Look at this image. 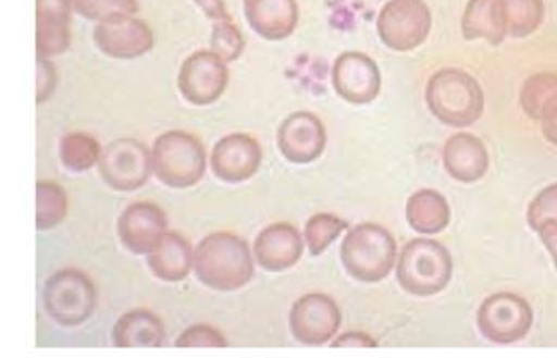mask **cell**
I'll return each instance as SVG.
<instances>
[{
    "label": "cell",
    "mask_w": 557,
    "mask_h": 358,
    "mask_svg": "<svg viewBox=\"0 0 557 358\" xmlns=\"http://www.w3.org/2000/svg\"><path fill=\"white\" fill-rule=\"evenodd\" d=\"M195 272L209 289L234 293L255 279L253 252L239 235L210 234L195 249Z\"/></svg>",
    "instance_id": "6da1fadb"
},
{
    "label": "cell",
    "mask_w": 557,
    "mask_h": 358,
    "mask_svg": "<svg viewBox=\"0 0 557 358\" xmlns=\"http://www.w3.org/2000/svg\"><path fill=\"white\" fill-rule=\"evenodd\" d=\"M426 104L437 121L465 128L482 118L485 97L474 76L460 69H444L429 81Z\"/></svg>",
    "instance_id": "7a4b0ae2"
},
{
    "label": "cell",
    "mask_w": 557,
    "mask_h": 358,
    "mask_svg": "<svg viewBox=\"0 0 557 358\" xmlns=\"http://www.w3.org/2000/svg\"><path fill=\"white\" fill-rule=\"evenodd\" d=\"M152 170L164 187H195L208 171V153L201 140L191 133L171 129L153 143Z\"/></svg>",
    "instance_id": "3957f363"
},
{
    "label": "cell",
    "mask_w": 557,
    "mask_h": 358,
    "mask_svg": "<svg viewBox=\"0 0 557 358\" xmlns=\"http://www.w3.org/2000/svg\"><path fill=\"white\" fill-rule=\"evenodd\" d=\"M339 251L346 272L362 283L387 279L397 261V242L381 224L352 227L343 238Z\"/></svg>",
    "instance_id": "277c9868"
},
{
    "label": "cell",
    "mask_w": 557,
    "mask_h": 358,
    "mask_svg": "<svg viewBox=\"0 0 557 358\" xmlns=\"http://www.w3.org/2000/svg\"><path fill=\"white\" fill-rule=\"evenodd\" d=\"M454 272L450 252L440 242L414 238L403 248L397 266L399 286L412 296H436L446 289Z\"/></svg>",
    "instance_id": "5b68a950"
},
{
    "label": "cell",
    "mask_w": 557,
    "mask_h": 358,
    "mask_svg": "<svg viewBox=\"0 0 557 358\" xmlns=\"http://www.w3.org/2000/svg\"><path fill=\"white\" fill-rule=\"evenodd\" d=\"M44 305L49 318L62 328H78L96 311V284L73 267L59 270L45 283Z\"/></svg>",
    "instance_id": "8992f818"
},
{
    "label": "cell",
    "mask_w": 557,
    "mask_h": 358,
    "mask_svg": "<svg viewBox=\"0 0 557 358\" xmlns=\"http://www.w3.org/2000/svg\"><path fill=\"white\" fill-rule=\"evenodd\" d=\"M431 23L433 17L423 0H388L377 16V34L385 47L408 52L425 44Z\"/></svg>",
    "instance_id": "52a82bcc"
},
{
    "label": "cell",
    "mask_w": 557,
    "mask_h": 358,
    "mask_svg": "<svg viewBox=\"0 0 557 358\" xmlns=\"http://www.w3.org/2000/svg\"><path fill=\"white\" fill-rule=\"evenodd\" d=\"M230 83V69L212 49H199L182 62L178 92L193 107H210L222 98Z\"/></svg>",
    "instance_id": "ba28073f"
},
{
    "label": "cell",
    "mask_w": 557,
    "mask_h": 358,
    "mask_svg": "<svg viewBox=\"0 0 557 358\" xmlns=\"http://www.w3.org/2000/svg\"><path fill=\"white\" fill-rule=\"evenodd\" d=\"M98 171L108 187L115 192H136L152 175V152L133 138L112 140L101 152Z\"/></svg>",
    "instance_id": "9c48e42d"
},
{
    "label": "cell",
    "mask_w": 557,
    "mask_h": 358,
    "mask_svg": "<svg viewBox=\"0 0 557 358\" xmlns=\"http://www.w3.org/2000/svg\"><path fill=\"white\" fill-rule=\"evenodd\" d=\"M534 324V311L523 297L513 293H497L483 300L478 312V325L490 342H520Z\"/></svg>",
    "instance_id": "30bf717a"
},
{
    "label": "cell",
    "mask_w": 557,
    "mask_h": 358,
    "mask_svg": "<svg viewBox=\"0 0 557 358\" xmlns=\"http://www.w3.org/2000/svg\"><path fill=\"white\" fill-rule=\"evenodd\" d=\"M342 328V311L334 298L311 293L300 297L289 312V329L297 342L322 346Z\"/></svg>",
    "instance_id": "8fae6325"
},
{
    "label": "cell",
    "mask_w": 557,
    "mask_h": 358,
    "mask_svg": "<svg viewBox=\"0 0 557 358\" xmlns=\"http://www.w3.org/2000/svg\"><path fill=\"white\" fill-rule=\"evenodd\" d=\"M94 44L103 54L119 61H132L149 54L156 35L146 21L136 16H115L101 21L94 29Z\"/></svg>",
    "instance_id": "7c38bea8"
},
{
    "label": "cell",
    "mask_w": 557,
    "mask_h": 358,
    "mask_svg": "<svg viewBox=\"0 0 557 358\" xmlns=\"http://www.w3.org/2000/svg\"><path fill=\"white\" fill-rule=\"evenodd\" d=\"M332 86L339 98L350 104L376 100L383 79L376 62L363 52L348 51L338 55L332 69Z\"/></svg>",
    "instance_id": "4fadbf2b"
},
{
    "label": "cell",
    "mask_w": 557,
    "mask_h": 358,
    "mask_svg": "<svg viewBox=\"0 0 557 358\" xmlns=\"http://www.w3.org/2000/svg\"><path fill=\"white\" fill-rule=\"evenodd\" d=\"M262 149L247 133H231L213 146L210 168L219 181L242 184L255 177L261 168Z\"/></svg>",
    "instance_id": "5bb4252c"
},
{
    "label": "cell",
    "mask_w": 557,
    "mask_h": 358,
    "mask_svg": "<svg viewBox=\"0 0 557 358\" xmlns=\"http://www.w3.org/2000/svg\"><path fill=\"white\" fill-rule=\"evenodd\" d=\"M278 149L293 164L317 161L327 146V132L313 112L297 111L287 115L278 128Z\"/></svg>",
    "instance_id": "9a60e30c"
},
{
    "label": "cell",
    "mask_w": 557,
    "mask_h": 358,
    "mask_svg": "<svg viewBox=\"0 0 557 358\" xmlns=\"http://www.w3.org/2000/svg\"><path fill=\"white\" fill-rule=\"evenodd\" d=\"M166 230V213L152 201L129 203L117 220L119 240L136 256L149 255Z\"/></svg>",
    "instance_id": "2e32d148"
},
{
    "label": "cell",
    "mask_w": 557,
    "mask_h": 358,
    "mask_svg": "<svg viewBox=\"0 0 557 358\" xmlns=\"http://www.w3.org/2000/svg\"><path fill=\"white\" fill-rule=\"evenodd\" d=\"M72 0H37L38 58L51 59L64 54L72 45Z\"/></svg>",
    "instance_id": "e0dca14e"
},
{
    "label": "cell",
    "mask_w": 557,
    "mask_h": 358,
    "mask_svg": "<svg viewBox=\"0 0 557 358\" xmlns=\"http://www.w3.org/2000/svg\"><path fill=\"white\" fill-rule=\"evenodd\" d=\"M304 255L302 235L290 223H273L255 240V259L268 272H285Z\"/></svg>",
    "instance_id": "ac0fdd59"
},
{
    "label": "cell",
    "mask_w": 557,
    "mask_h": 358,
    "mask_svg": "<svg viewBox=\"0 0 557 358\" xmlns=\"http://www.w3.org/2000/svg\"><path fill=\"white\" fill-rule=\"evenodd\" d=\"M244 12L251 29L269 41L286 40L299 23L296 0H244Z\"/></svg>",
    "instance_id": "d6986e66"
},
{
    "label": "cell",
    "mask_w": 557,
    "mask_h": 358,
    "mask_svg": "<svg viewBox=\"0 0 557 358\" xmlns=\"http://www.w3.org/2000/svg\"><path fill=\"white\" fill-rule=\"evenodd\" d=\"M147 264L156 279L178 283L195 269V249L184 235L166 231L147 255Z\"/></svg>",
    "instance_id": "ffe728a7"
},
{
    "label": "cell",
    "mask_w": 557,
    "mask_h": 358,
    "mask_svg": "<svg viewBox=\"0 0 557 358\" xmlns=\"http://www.w3.org/2000/svg\"><path fill=\"white\" fill-rule=\"evenodd\" d=\"M443 160L448 174L465 184L480 181L490 166L485 144L471 133H458L447 139Z\"/></svg>",
    "instance_id": "44dd1931"
},
{
    "label": "cell",
    "mask_w": 557,
    "mask_h": 358,
    "mask_svg": "<svg viewBox=\"0 0 557 358\" xmlns=\"http://www.w3.org/2000/svg\"><path fill=\"white\" fill-rule=\"evenodd\" d=\"M461 29L468 40L482 38L493 47L503 44L509 35L504 0H469Z\"/></svg>",
    "instance_id": "7402d4cb"
},
{
    "label": "cell",
    "mask_w": 557,
    "mask_h": 358,
    "mask_svg": "<svg viewBox=\"0 0 557 358\" xmlns=\"http://www.w3.org/2000/svg\"><path fill=\"white\" fill-rule=\"evenodd\" d=\"M112 342L115 347H156L166 342V329L156 312L147 310H133L125 312L117 319L112 329Z\"/></svg>",
    "instance_id": "603a6c76"
},
{
    "label": "cell",
    "mask_w": 557,
    "mask_h": 358,
    "mask_svg": "<svg viewBox=\"0 0 557 358\" xmlns=\"http://www.w3.org/2000/svg\"><path fill=\"white\" fill-rule=\"evenodd\" d=\"M406 219L417 233L437 234L450 223V207L441 193L419 189L409 198Z\"/></svg>",
    "instance_id": "cb8c5ba5"
},
{
    "label": "cell",
    "mask_w": 557,
    "mask_h": 358,
    "mask_svg": "<svg viewBox=\"0 0 557 358\" xmlns=\"http://www.w3.org/2000/svg\"><path fill=\"white\" fill-rule=\"evenodd\" d=\"M520 104L528 118L534 119V121H543L556 112V73H537V75L525 79L521 87Z\"/></svg>",
    "instance_id": "d4e9b609"
},
{
    "label": "cell",
    "mask_w": 557,
    "mask_h": 358,
    "mask_svg": "<svg viewBox=\"0 0 557 358\" xmlns=\"http://www.w3.org/2000/svg\"><path fill=\"white\" fill-rule=\"evenodd\" d=\"M100 143L89 133H69L59 143V157L66 170L72 172H86L100 163Z\"/></svg>",
    "instance_id": "484cf974"
},
{
    "label": "cell",
    "mask_w": 557,
    "mask_h": 358,
    "mask_svg": "<svg viewBox=\"0 0 557 358\" xmlns=\"http://www.w3.org/2000/svg\"><path fill=\"white\" fill-rule=\"evenodd\" d=\"M69 213V198L61 185L51 181L37 182V230L58 227Z\"/></svg>",
    "instance_id": "4316f807"
},
{
    "label": "cell",
    "mask_w": 557,
    "mask_h": 358,
    "mask_svg": "<svg viewBox=\"0 0 557 358\" xmlns=\"http://www.w3.org/2000/svg\"><path fill=\"white\" fill-rule=\"evenodd\" d=\"M507 30L510 37L525 38L534 34L545 20L543 0H504Z\"/></svg>",
    "instance_id": "83f0119b"
},
{
    "label": "cell",
    "mask_w": 557,
    "mask_h": 358,
    "mask_svg": "<svg viewBox=\"0 0 557 358\" xmlns=\"http://www.w3.org/2000/svg\"><path fill=\"white\" fill-rule=\"evenodd\" d=\"M348 230V223L332 215V213H317L305 224V244L311 256H319L325 251L343 231Z\"/></svg>",
    "instance_id": "f1b7e54d"
},
{
    "label": "cell",
    "mask_w": 557,
    "mask_h": 358,
    "mask_svg": "<svg viewBox=\"0 0 557 358\" xmlns=\"http://www.w3.org/2000/svg\"><path fill=\"white\" fill-rule=\"evenodd\" d=\"M210 49L222 55L227 63L237 61L245 49L244 34L231 17L213 21L212 34H210Z\"/></svg>",
    "instance_id": "f546056e"
},
{
    "label": "cell",
    "mask_w": 557,
    "mask_h": 358,
    "mask_svg": "<svg viewBox=\"0 0 557 358\" xmlns=\"http://www.w3.org/2000/svg\"><path fill=\"white\" fill-rule=\"evenodd\" d=\"M72 5L79 16L97 23L115 16H135L139 12L138 0H72Z\"/></svg>",
    "instance_id": "4dcf8cb0"
},
{
    "label": "cell",
    "mask_w": 557,
    "mask_h": 358,
    "mask_svg": "<svg viewBox=\"0 0 557 358\" xmlns=\"http://www.w3.org/2000/svg\"><path fill=\"white\" fill-rule=\"evenodd\" d=\"M546 221L557 223V184L542 189L534 201L529 203L528 223L537 233Z\"/></svg>",
    "instance_id": "1f68e13d"
},
{
    "label": "cell",
    "mask_w": 557,
    "mask_h": 358,
    "mask_svg": "<svg viewBox=\"0 0 557 358\" xmlns=\"http://www.w3.org/2000/svg\"><path fill=\"white\" fill-rule=\"evenodd\" d=\"M175 347L190 349V347H212V349H223L227 347L226 338L212 325L196 324L185 329L175 340Z\"/></svg>",
    "instance_id": "d6a6232c"
},
{
    "label": "cell",
    "mask_w": 557,
    "mask_h": 358,
    "mask_svg": "<svg viewBox=\"0 0 557 358\" xmlns=\"http://www.w3.org/2000/svg\"><path fill=\"white\" fill-rule=\"evenodd\" d=\"M58 86V72L49 59H37V103L48 101L55 92Z\"/></svg>",
    "instance_id": "836d02e7"
},
{
    "label": "cell",
    "mask_w": 557,
    "mask_h": 358,
    "mask_svg": "<svg viewBox=\"0 0 557 358\" xmlns=\"http://www.w3.org/2000/svg\"><path fill=\"white\" fill-rule=\"evenodd\" d=\"M377 344L371 336L362 332H348L339 336L332 347H376Z\"/></svg>",
    "instance_id": "e575fe53"
},
{
    "label": "cell",
    "mask_w": 557,
    "mask_h": 358,
    "mask_svg": "<svg viewBox=\"0 0 557 358\" xmlns=\"http://www.w3.org/2000/svg\"><path fill=\"white\" fill-rule=\"evenodd\" d=\"M541 235L543 245L548 249L552 255L553 261H555L557 269V223L556 221H546L545 224L537 231Z\"/></svg>",
    "instance_id": "d590c367"
},
{
    "label": "cell",
    "mask_w": 557,
    "mask_h": 358,
    "mask_svg": "<svg viewBox=\"0 0 557 358\" xmlns=\"http://www.w3.org/2000/svg\"><path fill=\"white\" fill-rule=\"evenodd\" d=\"M195 2L198 3L199 9L205 12V15L208 16L212 23L213 21L224 20V17H231L223 0H195Z\"/></svg>",
    "instance_id": "8d00e7d4"
},
{
    "label": "cell",
    "mask_w": 557,
    "mask_h": 358,
    "mask_svg": "<svg viewBox=\"0 0 557 358\" xmlns=\"http://www.w3.org/2000/svg\"><path fill=\"white\" fill-rule=\"evenodd\" d=\"M542 133L548 143L557 146V111L542 121Z\"/></svg>",
    "instance_id": "74e56055"
}]
</instances>
